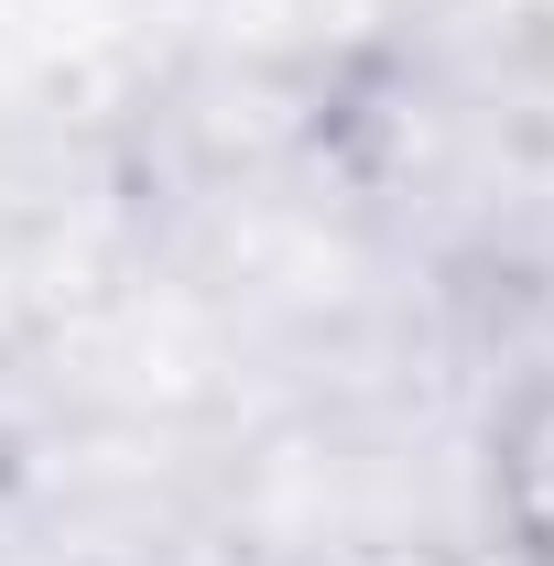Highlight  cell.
<instances>
[{
  "mask_svg": "<svg viewBox=\"0 0 554 566\" xmlns=\"http://www.w3.org/2000/svg\"><path fill=\"white\" fill-rule=\"evenodd\" d=\"M479 512L500 566H554V359L522 370L479 436Z\"/></svg>",
  "mask_w": 554,
  "mask_h": 566,
  "instance_id": "1",
  "label": "cell"
}]
</instances>
